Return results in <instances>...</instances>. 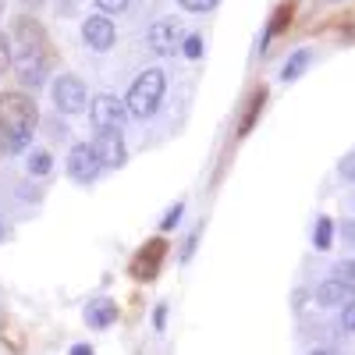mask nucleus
<instances>
[{"label": "nucleus", "instance_id": "25", "mask_svg": "<svg viewBox=\"0 0 355 355\" xmlns=\"http://www.w3.org/2000/svg\"><path fill=\"white\" fill-rule=\"evenodd\" d=\"M21 4H25V8H33V11H36V8L43 4V0H21Z\"/></svg>", "mask_w": 355, "mask_h": 355}, {"label": "nucleus", "instance_id": "18", "mask_svg": "<svg viewBox=\"0 0 355 355\" xmlns=\"http://www.w3.org/2000/svg\"><path fill=\"white\" fill-rule=\"evenodd\" d=\"M96 8H100L103 15H121V11L128 8V0H96Z\"/></svg>", "mask_w": 355, "mask_h": 355}, {"label": "nucleus", "instance_id": "6", "mask_svg": "<svg viewBox=\"0 0 355 355\" xmlns=\"http://www.w3.org/2000/svg\"><path fill=\"white\" fill-rule=\"evenodd\" d=\"M103 171L96 150H93V142H78L71 146V153H68V174H71V182L78 185H89V182H96V174Z\"/></svg>", "mask_w": 355, "mask_h": 355}, {"label": "nucleus", "instance_id": "17", "mask_svg": "<svg viewBox=\"0 0 355 355\" xmlns=\"http://www.w3.org/2000/svg\"><path fill=\"white\" fill-rule=\"evenodd\" d=\"M182 53L189 57V61L202 57V36H185V43H182Z\"/></svg>", "mask_w": 355, "mask_h": 355}, {"label": "nucleus", "instance_id": "22", "mask_svg": "<svg viewBox=\"0 0 355 355\" xmlns=\"http://www.w3.org/2000/svg\"><path fill=\"white\" fill-rule=\"evenodd\" d=\"M341 174H345V178H355V157H348V160L341 164Z\"/></svg>", "mask_w": 355, "mask_h": 355}, {"label": "nucleus", "instance_id": "20", "mask_svg": "<svg viewBox=\"0 0 355 355\" xmlns=\"http://www.w3.org/2000/svg\"><path fill=\"white\" fill-rule=\"evenodd\" d=\"M341 239H348V245H355V224H352V220L341 224Z\"/></svg>", "mask_w": 355, "mask_h": 355}, {"label": "nucleus", "instance_id": "4", "mask_svg": "<svg viewBox=\"0 0 355 355\" xmlns=\"http://www.w3.org/2000/svg\"><path fill=\"white\" fill-rule=\"evenodd\" d=\"M89 117H93L96 132H121L128 110H125V100H117L114 93H100L89 100Z\"/></svg>", "mask_w": 355, "mask_h": 355}, {"label": "nucleus", "instance_id": "15", "mask_svg": "<svg viewBox=\"0 0 355 355\" xmlns=\"http://www.w3.org/2000/svg\"><path fill=\"white\" fill-rule=\"evenodd\" d=\"M334 281H341V284H348L355 291V259H341L334 266Z\"/></svg>", "mask_w": 355, "mask_h": 355}, {"label": "nucleus", "instance_id": "11", "mask_svg": "<svg viewBox=\"0 0 355 355\" xmlns=\"http://www.w3.org/2000/svg\"><path fill=\"white\" fill-rule=\"evenodd\" d=\"M85 320L93 323V327H110L117 320V309H114V299H96L93 306L85 309Z\"/></svg>", "mask_w": 355, "mask_h": 355}, {"label": "nucleus", "instance_id": "16", "mask_svg": "<svg viewBox=\"0 0 355 355\" xmlns=\"http://www.w3.org/2000/svg\"><path fill=\"white\" fill-rule=\"evenodd\" d=\"M178 4H182L185 11H192V15H202V11H214L220 0H178Z\"/></svg>", "mask_w": 355, "mask_h": 355}, {"label": "nucleus", "instance_id": "1", "mask_svg": "<svg viewBox=\"0 0 355 355\" xmlns=\"http://www.w3.org/2000/svg\"><path fill=\"white\" fill-rule=\"evenodd\" d=\"M36 121H40V110L25 93L0 96V142H4V150L21 153L28 139L36 135Z\"/></svg>", "mask_w": 355, "mask_h": 355}, {"label": "nucleus", "instance_id": "14", "mask_svg": "<svg viewBox=\"0 0 355 355\" xmlns=\"http://www.w3.org/2000/svg\"><path fill=\"white\" fill-rule=\"evenodd\" d=\"M331 239H334V224H331V217H320V220H316V249H320V252H327V249H331Z\"/></svg>", "mask_w": 355, "mask_h": 355}, {"label": "nucleus", "instance_id": "24", "mask_svg": "<svg viewBox=\"0 0 355 355\" xmlns=\"http://www.w3.org/2000/svg\"><path fill=\"white\" fill-rule=\"evenodd\" d=\"M306 355H338L334 348H313V352H306Z\"/></svg>", "mask_w": 355, "mask_h": 355}, {"label": "nucleus", "instance_id": "26", "mask_svg": "<svg viewBox=\"0 0 355 355\" xmlns=\"http://www.w3.org/2000/svg\"><path fill=\"white\" fill-rule=\"evenodd\" d=\"M0 239H4V224H0Z\"/></svg>", "mask_w": 355, "mask_h": 355}, {"label": "nucleus", "instance_id": "23", "mask_svg": "<svg viewBox=\"0 0 355 355\" xmlns=\"http://www.w3.org/2000/svg\"><path fill=\"white\" fill-rule=\"evenodd\" d=\"M71 355H93V348H89V345H75Z\"/></svg>", "mask_w": 355, "mask_h": 355}, {"label": "nucleus", "instance_id": "9", "mask_svg": "<svg viewBox=\"0 0 355 355\" xmlns=\"http://www.w3.org/2000/svg\"><path fill=\"white\" fill-rule=\"evenodd\" d=\"M93 150H96L103 167H121L125 164V139H121V132H100L96 142H93Z\"/></svg>", "mask_w": 355, "mask_h": 355}, {"label": "nucleus", "instance_id": "19", "mask_svg": "<svg viewBox=\"0 0 355 355\" xmlns=\"http://www.w3.org/2000/svg\"><path fill=\"white\" fill-rule=\"evenodd\" d=\"M11 43H8V36H0V71H8L11 68Z\"/></svg>", "mask_w": 355, "mask_h": 355}, {"label": "nucleus", "instance_id": "5", "mask_svg": "<svg viewBox=\"0 0 355 355\" xmlns=\"http://www.w3.org/2000/svg\"><path fill=\"white\" fill-rule=\"evenodd\" d=\"M50 93H53V107L61 110V114H82L85 110V82L78 75H57L53 85H50Z\"/></svg>", "mask_w": 355, "mask_h": 355}, {"label": "nucleus", "instance_id": "8", "mask_svg": "<svg viewBox=\"0 0 355 355\" xmlns=\"http://www.w3.org/2000/svg\"><path fill=\"white\" fill-rule=\"evenodd\" d=\"M82 40H85L89 50L107 53L117 43V28H114V21L107 15H93V18H85V25H82Z\"/></svg>", "mask_w": 355, "mask_h": 355}, {"label": "nucleus", "instance_id": "7", "mask_svg": "<svg viewBox=\"0 0 355 355\" xmlns=\"http://www.w3.org/2000/svg\"><path fill=\"white\" fill-rule=\"evenodd\" d=\"M146 43H150L153 53L167 57V53H174V50H182L185 28H182V21H174V18H160V21L150 25V36H146Z\"/></svg>", "mask_w": 355, "mask_h": 355}, {"label": "nucleus", "instance_id": "3", "mask_svg": "<svg viewBox=\"0 0 355 355\" xmlns=\"http://www.w3.org/2000/svg\"><path fill=\"white\" fill-rule=\"evenodd\" d=\"M11 64L18 71V78L25 85H43L46 82V50H43V36L36 43H25L15 57H11Z\"/></svg>", "mask_w": 355, "mask_h": 355}, {"label": "nucleus", "instance_id": "12", "mask_svg": "<svg viewBox=\"0 0 355 355\" xmlns=\"http://www.w3.org/2000/svg\"><path fill=\"white\" fill-rule=\"evenodd\" d=\"M309 61H313V53H309V50H295V53L288 57V64H284L281 78H284V82H295V78L302 75V68H306Z\"/></svg>", "mask_w": 355, "mask_h": 355}, {"label": "nucleus", "instance_id": "10", "mask_svg": "<svg viewBox=\"0 0 355 355\" xmlns=\"http://www.w3.org/2000/svg\"><path fill=\"white\" fill-rule=\"evenodd\" d=\"M352 288L348 284H341V281H323L320 288H316V302L320 306H327V309H345V306H352Z\"/></svg>", "mask_w": 355, "mask_h": 355}, {"label": "nucleus", "instance_id": "13", "mask_svg": "<svg viewBox=\"0 0 355 355\" xmlns=\"http://www.w3.org/2000/svg\"><path fill=\"white\" fill-rule=\"evenodd\" d=\"M50 171H53V160H50V153H46V150H36V153H28V174L43 178V174H50Z\"/></svg>", "mask_w": 355, "mask_h": 355}, {"label": "nucleus", "instance_id": "2", "mask_svg": "<svg viewBox=\"0 0 355 355\" xmlns=\"http://www.w3.org/2000/svg\"><path fill=\"white\" fill-rule=\"evenodd\" d=\"M164 89H167V75H164L160 68H146V71L132 82L128 96H125L128 117H150V114L160 107V100H164Z\"/></svg>", "mask_w": 355, "mask_h": 355}, {"label": "nucleus", "instance_id": "21", "mask_svg": "<svg viewBox=\"0 0 355 355\" xmlns=\"http://www.w3.org/2000/svg\"><path fill=\"white\" fill-rule=\"evenodd\" d=\"M345 327L355 334V302H352V306H345Z\"/></svg>", "mask_w": 355, "mask_h": 355}]
</instances>
